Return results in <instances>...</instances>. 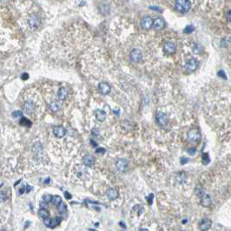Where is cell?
Returning <instances> with one entry per match:
<instances>
[{"label":"cell","mask_w":231,"mask_h":231,"mask_svg":"<svg viewBox=\"0 0 231 231\" xmlns=\"http://www.w3.org/2000/svg\"><path fill=\"white\" fill-rule=\"evenodd\" d=\"M189 0H176V8L181 12H187L190 9Z\"/></svg>","instance_id":"obj_1"},{"label":"cell","mask_w":231,"mask_h":231,"mask_svg":"<svg viewBox=\"0 0 231 231\" xmlns=\"http://www.w3.org/2000/svg\"><path fill=\"white\" fill-rule=\"evenodd\" d=\"M199 62L198 60H196V58H191V59L188 60L185 65H184V70L186 72L188 73H191L194 72L195 70L198 68Z\"/></svg>","instance_id":"obj_2"},{"label":"cell","mask_w":231,"mask_h":231,"mask_svg":"<svg viewBox=\"0 0 231 231\" xmlns=\"http://www.w3.org/2000/svg\"><path fill=\"white\" fill-rule=\"evenodd\" d=\"M202 138V135L198 129H192L188 132V139L193 143H198Z\"/></svg>","instance_id":"obj_3"},{"label":"cell","mask_w":231,"mask_h":231,"mask_svg":"<svg viewBox=\"0 0 231 231\" xmlns=\"http://www.w3.org/2000/svg\"><path fill=\"white\" fill-rule=\"evenodd\" d=\"M28 24H29V27L33 30V31H35V30H37L38 27L40 26V24H41V21H40V18L38 17L37 15H31L30 17H29V19H28Z\"/></svg>","instance_id":"obj_4"},{"label":"cell","mask_w":231,"mask_h":231,"mask_svg":"<svg viewBox=\"0 0 231 231\" xmlns=\"http://www.w3.org/2000/svg\"><path fill=\"white\" fill-rule=\"evenodd\" d=\"M129 58H130V61L133 63H139L143 59V54L140 50L134 49L129 53Z\"/></svg>","instance_id":"obj_5"},{"label":"cell","mask_w":231,"mask_h":231,"mask_svg":"<svg viewBox=\"0 0 231 231\" xmlns=\"http://www.w3.org/2000/svg\"><path fill=\"white\" fill-rule=\"evenodd\" d=\"M116 168L120 172L127 171L129 169V161L124 158H120L116 162Z\"/></svg>","instance_id":"obj_6"},{"label":"cell","mask_w":231,"mask_h":231,"mask_svg":"<svg viewBox=\"0 0 231 231\" xmlns=\"http://www.w3.org/2000/svg\"><path fill=\"white\" fill-rule=\"evenodd\" d=\"M62 221V218L59 217V216H57V217H54V218H47V219H44L43 220V222L44 224L47 226V227H50V228H55L58 225H59V223Z\"/></svg>","instance_id":"obj_7"},{"label":"cell","mask_w":231,"mask_h":231,"mask_svg":"<svg viewBox=\"0 0 231 231\" xmlns=\"http://www.w3.org/2000/svg\"><path fill=\"white\" fill-rule=\"evenodd\" d=\"M156 124L159 126H165L168 123V117L165 113L159 112L156 114Z\"/></svg>","instance_id":"obj_8"},{"label":"cell","mask_w":231,"mask_h":231,"mask_svg":"<svg viewBox=\"0 0 231 231\" xmlns=\"http://www.w3.org/2000/svg\"><path fill=\"white\" fill-rule=\"evenodd\" d=\"M165 26V22L162 18V17H157L154 21H153V24L152 27L154 30L156 31H160L162 29H163Z\"/></svg>","instance_id":"obj_9"},{"label":"cell","mask_w":231,"mask_h":231,"mask_svg":"<svg viewBox=\"0 0 231 231\" xmlns=\"http://www.w3.org/2000/svg\"><path fill=\"white\" fill-rule=\"evenodd\" d=\"M23 110L24 111L29 115L32 114L33 111L35 110V103L32 101H27L24 103L23 105Z\"/></svg>","instance_id":"obj_10"},{"label":"cell","mask_w":231,"mask_h":231,"mask_svg":"<svg viewBox=\"0 0 231 231\" xmlns=\"http://www.w3.org/2000/svg\"><path fill=\"white\" fill-rule=\"evenodd\" d=\"M98 90H99V92L102 95H108L111 91V87L107 83H101L98 85Z\"/></svg>","instance_id":"obj_11"},{"label":"cell","mask_w":231,"mask_h":231,"mask_svg":"<svg viewBox=\"0 0 231 231\" xmlns=\"http://www.w3.org/2000/svg\"><path fill=\"white\" fill-rule=\"evenodd\" d=\"M152 24H153V20L151 17L146 16L143 17V19L141 20V26L145 30H149L150 28H151Z\"/></svg>","instance_id":"obj_12"},{"label":"cell","mask_w":231,"mask_h":231,"mask_svg":"<svg viewBox=\"0 0 231 231\" xmlns=\"http://www.w3.org/2000/svg\"><path fill=\"white\" fill-rule=\"evenodd\" d=\"M106 195H107V197L109 198V200H110V201H114V200L117 199L119 196L117 189L115 188H108L107 191H106Z\"/></svg>","instance_id":"obj_13"},{"label":"cell","mask_w":231,"mask_h":231,"mask_svg":"<svg viewBox=\"0 0 231 231\" xmlns=\"http://www.w3.org/2000/svg\"><path fill=\"white\" fill-rule=\"evenodd\" d=\"M176 44L173 42H166L164 46H163V50L165 51V53L167 54H173L176 52Z\"/></svg>","instance_id":"obj_14"},{"label":"cell","mask_w":231,"mask_h":231,"mask_svg":"<svg viewBox=\"0 0 231 231\" xmlns=\"http://www.w3.org/2000/svg\"><path fill=\"white\" fill-rule=\"evenodd\" d=\"M76 170V174L77 176V177L80 179H85V177H87L88 172L86 170V169L84 167H82L80 165H77L75 168Z\"/></svg>","instance_id":"obj_15"},{"label":"cell","mask_w":231,"mask_h":231,"mask_svg":"<svg viewBox=\"0 0 231 231\" xmlns=\"http://www.w3.org/2000/svg\"><path fill=\"white\" fill-rule=\"evenodd\" d=\"M53 134L58 138H62L66 134V129L62 126H57L53 129Z\"/></svg>","instance_id":"obj_16"},{"label":"cell","mask_w":231,"mask_h":231,"mask_svg":"<svg viewBox=\"0 0 231 231\" xmlns=\"http://www.w3.org/2000/svg\"><path fill=\"white\" fill-rule=\"evenodd\" d=\"M211 224H212V221L209 219V218H204L203 220L201 222V223L199 225L200 230L204 231L210 229V228L211 227Z\"/></svg>","instance_id":"obj_17"},{"label":"cell","mask_w":231,"mask_h":231,"mask_svg":"<svg viewBox=\"0 0 231 231\" xmlns=\"http://www.w3.org/2000/svg\"><path fill=\"white\" fill-rule=\"evenodd\" d=\"M201 204L203 207H210V203H211V197L208 194L204 193L201 197Z\"/></svg>","instance_id":"obj_18"},{"label":"cell","mask_w":231,"mask_h":231,"mask_svg":"<svg viewBox=\"0 0 231 231\" xmlns=\"http://www.w3.org/2000/svg\"><path fill=\"white\" fill-rule=\"evenodd\" d=\"M95 116L99 122H103L106 119V112L103 110H100V109L97 110L95 111Z\"/></svg>","instance_id":"obj_19"},{"label":"cell","mask_w":231,"mask_h":231,"mask_svg":"<svg viewBox=\"0 0 231 231\" xmlns=\"http://www.w3.org/2000/svg\"><path fill=\"white\" fill-rule=\"evenodd\" d=\"M83 163L87 167H91L95 163V158L92 156H85L83 158Z\"/></svg>","instance_id":"obj_20"},{"label":"cell","mask_w":231,"mask_h":231,"mask_svg":"<svg viewBox=\"0 0 231 231\" xmlns=\"http://www.w3.org/2000/svg\"><path fill=\"white\" fill-rule=\"evenodd\" d=\"M68 90L66 88H60L59 91L58 92V97L60 100H65V98L68 96Z\"/></svg>","instance_id":"obj_21"},{"label":"cell","mask_w":231,"mask_h":231,"mask_svg":"<svg viewBox=\"0 0 231 231\" xmlns=\"http://www.w3.org/2000/svg\"><path fill=\"white\" fill-rule=\"evenodd\" d=\"M38 215L44 220V219H47V218H49V216H50V213H49V211L46 210V209L41 208L40 210H38Z\"/></svg>","instance_id":"obj_22"},{"label":"cell","mask_w":231,"mask_h":231,"mask_svg":"<svg viewBox=\"0 0 231 231\" xmlns=\"http://www.w3.org/2000/svg\"><path fill=\"white\" fill-rule=\"evenodd\" d=\"M33 152L36 154H40L43 152V145L40 143H36L32 147Z\"/></svg>","instance_id":"obj_23"},{"label":"cell","mask_w":231,"mask_h":231,"mask_svg":"<svg viewBox=\"0 0 231 231\" xmlns=\"http://www.w3.org/2000/svg\"><path fill=\"white\" fill-rule=\"evenodd\" d=\"M193 52L195 54H200L203 52V47L200 44V43H196L193 46V49H192Z\"/></svg>","instance_id":"obj_24"},{"label":"cell","mask_w":231,"mask_h":231,"mask_svg":"<svg viewBox=\"0 0 231 231\" xmlns=\"http://www.w3.org/2000/svg\"><path fill=\"white\" fill-rule=\"evenodd\" d=\"M50 110H51L53 112H56V111H58V110H60V108H61V103L58 102H54L50 105Z\"/></svg>","instance_id":"obj_25"},{"label":"cell","mask_w":231,"mask_h":231,"mask_svg":"<svg viewBox=\"0 0 231 231\" xmlns=\"http://www.w3.org/2000/svg\"><path fill=\"white\" fill-rule=\"evenodd\" d=\"M19 124L20 125H23V126H26V127H30L31 125H32V123H31V121L30 120H28L25 117H22V119L20 120V122H19Z\"/></svg>","instance_id":"obj_26"},{"label":"cell","mask_w":231,"mask_h":231,"mask_svg":"<svg viewBox=\"0 0 231 231\" xmlns=\"http://www.w3.org/2000/svg\"><path fill=\"white\" fill-rule=\"evenodd\" d=\"M231 39L229 38H224L222 39L221 41V46L222 47H228L229 44L230 43Z\"/></svg>","instance_id":"obj_27"},{"label":"cell","mask_w":231,"mask_h":231,"mask_svg":"<svg viewBox=\"0 0 231 231\" xmlns=\"http://www.w3.org/2000/svg\"><path fill=\"white\" fill-rule=\"evenodd\" d=\"M205 193L204 189L203 187H201V186H197L196 188V195L199 196V197H201L203 194Z\"/></svg>","instance_id":"obj_28"},{"label":"cell","mask_w":231,"mask_h":231,"mask_svg":"<svg viewBox=\"0 0 231 231\" xmlns=\"http://www.w3.org/2000/svg\"><path fill=\"white\" fill-rule=\"evenodd\" d=\"M57 206H58V211H59L60 213H64V212H65V211L67 210L66 205H65L63 202H61L59 204H58Z\"/></svg>","instance_id":"obj_29"},{"label":"cell","mask_w":231,"mask_h":231,"mask_svg":"<svg viewBox=\"0 0 231 231\" xmlns=\"http://www.w3.org/2000/svg\"><path fill=\"white\" fill-rule=\"evenodd\" d=\"M209 162H210V158L209 155H208V153L203 154V163L207 165V164H209Z\"/></svg>","instance_id":"obj_30"},{"label":"cell","mask_w":231,"mask_h":231,"mask_svg":"<svg viewBox=\"0 0 231 231\" xmlns=\"http://www.w3.org/2000/svg\"><path fill=\"white\" fill-rule=\"evenodd\" d=\"M52 202H53L54 204L58 205L62 202V199L59 196H52Z\"/></svg>","instance_id":"obj_31"},{"label":"cell","mask_w":231,"mask_h":231,"mask_svg":"<svg viewBox=\"0 0 231 231\" xmlns=\"http://www.w3.org/2000/svg\"><path fill=\"white\" fill-rule=\"evenodd\" d=\"M194 30H195V28H194L193 25H188V26H187L184 29L183 32H184V33H186V34H189V33L193 32Z\"/></svg>","instance_id":"obj_32"},{"label":"cell","mask_w":231,"mask_h":231,"mask_svg":"<svg viewBox=\"0 0 231 231\" xmlns=\"http://www.w3.org/2000/svg\"><path fill=\"white\" fill-rule=\"evenodd\" d=\"M43 199L45 203H49L50 202H51V201H52V196H50V195H43Z\"/></svg>","instance_id":"obj_33"},{"label":"cell","mask_w":231,"mask_h":231,"mask_svg":"<svg viewBox=\"0 0 231 231\" xmlns=\"http://www.w3.org/2000/svg\"><path fill=\"white\" fill-rule=\"evenodd\" d=\"M7 200V195L3 191H0V203H4Z\"/></svg>","instance_id":"obj_34"},{"label":"cell","mask_w":231,"mask_h":231,"mask_svg":"<svg viewBox=\"0 0 231 231\" xmlns=\"http://www.w3.org/2000/svg\"><path fill=\"white\" fill-rule=\"evenodd\" d=\"M187 152H188L189 155H191V156H194L196 153V148H195V147H192V148H188V150H187Z\"/></svg>","instance_id":"obj_35"},{"label":"cell","mask_w":231,"mask_h":231,"mask_svg":"<svg viewBox=\"0 0 231 231\" xmlns=\"http://www.w3.org/2000/svg\"><path fill=\"white\" fill-rule=\"evenodd\" d=\"M22 117V112L20 110H16V111L12 112V117L17 118V117Z\"/></svg>","instance_id":"obj_36"},{"label":"cell","mask_w":231,"mask_h":231,"mask_svg":"<svg viewBox=\"0 0 231 231\" xmlns=\"http://www.w3.org/2000/svg\"><path fill=\"white\" fill-rule=\"evenodd\" d=\"M217 76L222 77V78H223V79H227V76H226L225 72H224L223 70H219V71L217 72Z\"/></svg>","instance_id":"obj_37"},{"label":"cell","mask_w":231,"mask_h":231,"mask_svg":"<svg viewBox=\"0 0 231 231\" xmlns=\"http://www.w3.org/2000/svg\"><path fill=\"white\" fill-rule=\"evenodd\" d=\"M153 198H154V195L153 194H151L149 196H147V201H148V203H149V204L151 205L152 204V201H153Z\"/></svg>","instance_id":"obj_38"},{"label":"cell","mask_w":231,"mask_h":231,"mask_svg":"<svg viewBox=\"0 0 231 231\" xmlns=\"http://www.w3.org/2000/svg\"><path fill=\"white\" fill-rule=\"evenodd\" d=\"M96 153L97 154H101V155H103L105 153V150L103 148H98L96 150Z\"/></svg>","instance_id":"obj_39"},{"label":"cell","mask_w":231,"mask_h":231,"mask_svg":"<svg viewBox=\"0 0 231 231\" xmlns=\"http://www.w3.org/2000/svg\"><path fill=\"white\" fill-rule=\"evenodd\" d=\"M25 192L26 193H29V192H31V190H32V186H30V185H27V186H25Z\"/></svg>","instance_id":"obj_40"},{"label":"cell","mask_w":231,"mask_h":231,"mask_svg":"<svg viewBox=\"0 0 231 231\" xmlns=\"http://www.w3.org/2000/svg\"><path fill=\"white\" fill-rule=\"evenodd\" d=\"M188 162V158H185V157H183L182 159H181V163L182 164H185V163H187Z\"/></svg>","instance_id":"obj_41"},{"label":"cell","mask_w":231,"mask_h":231,"mask_svg":"<svg viewBox=\"0 0 231 231\" xmlns=\"http://www.w3.org/2000/svg\"><path fill=\"white\" fill-rule=\"evenodd\" d=\"M28 77H29V75H28L27 73H24L21 76V78L23 79V80H26Z\"/></svg>","instance_id":"obj_42"},{"label":"cell","mask_w":231,"mask_h":231,"mask_svg":"<svg viewBox=\"0 0 231 231\" xmlns=\"http://www.w3.org/2000/svg\"><path fill=\"white\" fill-rule=\"evenodd\" d=\"M227 17H228V20L231 22V10L229 12H228V15H227Z\"/></svg>","instance_id":"obj_43"},{"label":"cell","mask_w":231,"mask_h":231,"mask_svg":"<svg viewBox=\"0 0 231 231\" xmlns=\"http://www.w3.org/2000/svg\"><path fill=\"white\" fill-rule=\"evenodd\" d=\"M65 196H66V198H67V199L71 198V196H70V194H69L68 192H65Z\"/></svg>","instance_id":"obj_44"},{"label":"cell","mask_w":231,"mask_h":231,"mask_svg":"<svg viewBox=\"0 0 231 231\" xmlns=\"http://www.w3.org/2000/svg\"><path fill=\"white\" fill-rule=\"evenodd\" d=\"M40 207H41V208H43V209H46L47 205H45L44 203H40Z\"/></svg>","instance_id":"obj_45"},{"label":"cell","mask_w":231,"mask_h":231,"mask_svg":"<svg viewBox=\"0 0 231 231\" xmlns=\"http://www.w3.org/2000/svg\"><path fill=\"white\" fill-rule=\"evenodd\" d=\"M3 186V184H0V187H2Z\"/></svg>","instance_id":"obj_46"}]
</instances>
